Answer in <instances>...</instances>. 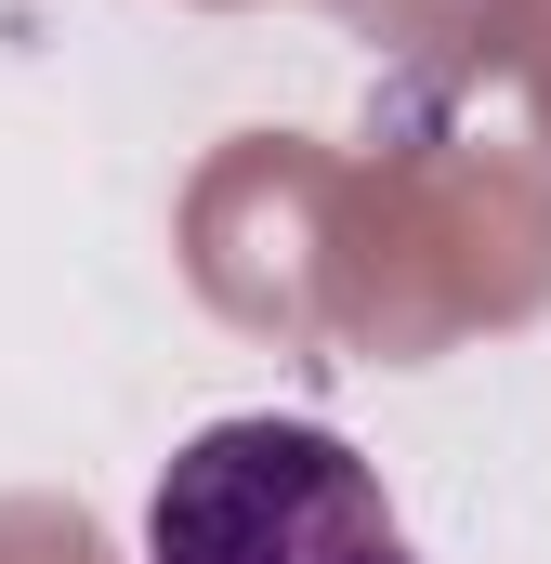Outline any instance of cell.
<instances>
[{
    "instance_id": "cell-1",
    "label": "cell",
    "mask_w": 551,
    "mask_h": 564,
    "mask_svg": "<svg viewBox=\"0 0 551 564\" xmlns=\"http://www.w3.org/2000/svg\"><path fill=\"white\" fill-rule=\"evenodd\" d=\"M144 564H420L381 473L328 421H210L144 486Z\"/></svg>"
}]
</instances>
